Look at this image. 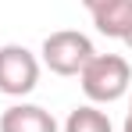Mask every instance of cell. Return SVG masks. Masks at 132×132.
<instances>
[{
    "mask_svg": "<svg viewBox=\"0 0 132 132\" xmlns=\"http://www.w3.org/2000/svg\"><path fill=\"white\" fill-rule=\"evenodd\" d=\"M121 43H125V46H129V50H132V29H129V32H125V39H121Z\"/></svg>",
    "mask_w": 132,
    "mask_h": 132,
    "instance_id": "9c48e42d",
    "label": "cell"
},
{
    "mask_svg": "<svg viewBox=\"0 0 132 132\" xmlns=\"http://www.w3.org/2000/svg\"><path fill=\"white\" fill-rule=\"evenodd\" d=\"M96 32L107 39H125V32L132 29V0H111L107 7H100L96 14H89Z\"/></svg>",
    "mask_w": 132,
    "mask_h": 132,
    "instance_id": "5b68a950",
    "label": "cell"
},
{
    "mask_svg": "<svg viewBox=\"0 0 132 132\" xmlns=\"http://www.w3.org/2000/svg\"><path fill=\"white\" fill-rule=\"evenodd\" d=\"M43 64L54 75H79L82 68L93 61V39L79 29H57L43 39Z\"/></svg>",
    "mask_w": 132,
    "mask_h": 132,
    "instance_id": "7a4b0ae2",
    "label": "cell"
},
{
    "mask_svg": "<svg viewBox=\"0 0 132 132\" xmlns=\"http://www.w3.org/2000/svg\"><path fill=\"white\" fill-rule=\"evenodd\" d=\"M121 132H132V96H129V114H125V125H121Z\"/></svg>",
    "mask_w": 132,
    "mask_h": 132,
    "instance_id": "ba28073f",
    "label": "cell"
},
{
    "mask_svg": "<svg viewBox=\"0 0 132 132\" xmlns=\"http://www.w3.org/2000/svg\"><path fill=\"white\" fill-rule=\"evenodd\" d=\"M79 82L89 104H114L132 89V68L121 54H93V61L79 71Z\"/></svg>",
    "mask_w": 132,
    "mask_h": 132,
    "instance_id": "6da1fadb",
    "label": "cell"
},
{
    "mask_svg": "<svg viewBox=\"0 0 132 132\" xmlns=\"http://www.w3.org/2000/svg\"><path fill=\"white\" fill-rule=\"evenodd\" d=\"M111 0H82V7H86L89 14H96V11H100V7H107Z\"/></svg>",
    "mask_w": 132,
    "mask_h": 132,
    "instance_id": "52a82bcc",
    "label": "cell"
},
{
    "mask_svg": "<svg viewBox=\"0 0 132 132\" xmlns=\"http://www.w3.org/2000/svg\"><path fill=\"white\" fill-rule=\"evenodd\" d=\"M61 132H114V125H111L107 111H100L96 104H82L68 114Z\"/></svg>",
    "mask_w": 132,
    "mask_h": 132,
    "instance_id": "8992f818",
    "label": "cell"
},
{
    "mask_svg": "<svg viewBox=\"0 0 132 132\" xmlns=\"http://www.w3.org/2000/svg\"><path fill=\"white\" fill-rule=\"evenodd\" d=\"M39 86V57L22 43L0 46V93L4 96H29Z\"/></svg>",
    "mask_w": 132,
    "mask_h": 132,
    "instance_id": "3957f363",
    "label": "cell"
},
{
    "mask_svg": "<svg viewBox=\"0 0 132 132\" xmlns=\"http://www.w3.org/2000/svg\"><path fill=\"white\" fill-rule=\"evenodd\" d=\"M0 132H61L54 114L39 104H11L0 114Z\"/></svg>",
    "mask_w": 132,
    "mask_h": 132,
    "instance_id": "277c9868",
    "label": "cell"
}]
</instances>
